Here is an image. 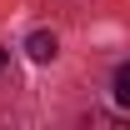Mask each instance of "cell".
Segmentation results:
<instances>
[{"label": "cell", "instance_id": "6da1fadb", "mask_svg": "<svg viewBox=\"0 0 130 130\" xmlns=\"http://www.w3.org/2000/svg\"><path fill=\"white\" fill-rule=\"evenodd\" d=\"M25 50H30V60H55V35H50V30H35L30 40H25Z\"/></svg>", "mask_w": 130, "mask_h": 130}, {"label": "cell", "instance_id": "7a4b0ae2", "mask_svg": "<svg viewBox=\"0 0 130 130\" xmlns=\"http://www.w3.org/2000/svg\"><path fill=\"white\" fill-rule=\"evenodd\" d=\"M115 100H120V105H130V65H120V70H115Z\"/></svg>", "mask_w": 130, "mask_h": 130}, {"label": "cell", "instance_id": "3957f363", "mask_svg": "<svg viewBox=\"0 0 130 130\" xmlns=\"http://www.w3.org/2000/svg\"><path fill=\"white\" fill-rule=\"evenodd\" d=\"M0 65H5V50H0Z\"/></svg>", "mask_w": 130, "mask_h": 130}]
</instances>
